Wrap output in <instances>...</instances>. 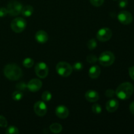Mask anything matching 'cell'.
Returning a JSON list of instances; mask_svg holds the SVG:
<instances>
[{
    "instance_id": "obj_22",
    "label": "cell",
    "mask_w": 134,
    "mask_h": 134,
    "mask_svg": "<svg viewBox=\"0 0 134 134\" xmlns=\"http://www.w3.org/2000/svg\"><path fill=\"white\" fill-rule=\"evenodd\" d=\"M52 98V94L49 91H44L42 94V99L44 102H48Z\"/></svg>"
},
{
    "instance_id": "obj_33",
    "label": "cell",
    "mask_w": 134,
    "mask_h": 134,
    "mask_svg": "<svg viewBox=\"0 0 134 134\" xmlns=\"http://www.w3.org/2000/svg\"><path fill=\"white\" fill-rule=\"evenodd\" d=\"M129 75L131 79L134 81V66L131 67L129 69Z\"/></svg>"
},
{
    "instance_id": "obj_10",
    "label": "cell",
    "mask_w": 134,
    "mask_h": 134,
    "mask_svg": "<svg viewBox=\"0 0 134 134\" xmlns=\"http://www.w3.org/2000/svg\"><path fill=\"white\" fill-rule=\"evenodd\" d=\"M34 112L37 115L39 116H43L46 115L47 112V107L44 102L41 101H38L34 104Z\"/></svg>"
},
{
    "instance_id": "obj_25",
    "label": "cell",
    "mask_w": 134,
    "mask_h": 134,
    "mask_svg": "<svg viewBox=\"0 0 134 134\" xmlns=\"http://www.w3.org/2000/svg\"><path fill=\"white\" fill-rule=\"evenodd\" d=\"M86 60H87L88 62L90 63V64H94V63H96L98 61V58L96 55L90 54L87 56V58H86Z\"/></svg>"
},
{
    "instance_id": "obj_7",
    "label": "cell",
    "mask_w": 134,
    "mask_h": 134,
    "mask_svg": "<svg viewBox=\"0 0 134 134\" xmlns=\"http://www.w3.org/2000/svg\"><path fill=\"white\" fill-rule=\"evenodd\" d=\"M112 31L111 29L108 27H103L101 28L99 31L97 32V39L101 42H105L110 40L112 37Z\"/></svg>"
},
{
    "instance_id": "obj_14",
    "label": "cell",
    "mask_w": 134,
    "mask_h": 134,
    "mask_svg": "<svg viewBox=\"0 0 134 134\" xmlns=\"http://www.w3.org/2000/svg\"><path fill=\"white\" fill-rule=\"evenodd\" d=\"M35 38L38 43H44L48 41V36L46 31H43V30H39L35 34Z\"/></svg>"
},
{
    "instance_id": "obj_27",
    "label": "cell",
    "mask_w": 134,
    "mask_h": 134,
    "mask_svg": "<svg viewBox=\"0 0 134 134\" xmlns=\"http://www.w3.org/2000/svg\"><path fill=\"white\" fill-rule=\"evenodd\" d=\"M90 3L92 5L95 7H100L103 5L104 0H90Z\"/></svg>"
},
{
    "instance_id": "obj_20",
    "label": "cell",
    "mask_w": 134,
    "mask_h": 134,
    "mask_svg": "<svg viewBox=\"0 0 134 134\" xmlns=\"http://www.w3.org/2000/svg\"><path fill=\"white\" fill-rule=\"evenodd\" d=\"M12 98H13L14 100L19 101L22 99V98H23V94L20 91L14 92L13 94H12Z\"/></svg>"
},
{
    "instance_id": "obj_23",
    "label": "cell",
    "mask_w": 134,
    "mask_h": 134,
    "mask_svg": "<svg viewBox=\"0 0 134 134\" xmlns=\"http://www.w3.org/2000/svg\"><path fill=\"white\" fill-rule=\"evenodd\" d=\"M97 46V42L96 39H91L88 41L87 43V47L90 50H93Z\"/></svg>"
},
{
    "instance_id": "obj_1",
    "label": "cell",
    "mask_w": 134,
    "mask_h": 134,
    "mask_svg": "<svg viewBox=\"0 0 134 134\" xmlns=\"http://www.w3.org/2000/svg\"><path fill=\"white\" fill-rule=\"evenodd\" d=\"M3 73L5 77L11 81H17L22 77V69L15 64H9L5 65Z\"/></svg>"
},
{
    "instance_id": "obj_5",
    "label": "cell",
    "mask_w": 134,
    "mask_h": 134,
    "mask_svg": "<svg viewBox=\"0 0 134 134\" xmlns=\"http://www.w3.org/2000/svg\"><path fill=\"white\" fill-rule=\"evenodd\" d=\"M22 7H23L20 3L16 0H12L10 2H9L7 7L8 14H9L12 16H18L20 13H21Z\"/></svg>"
},
{
    "instance_id": "obj_34",
    "label": "cell",
    "mask_w": 134,
    "mask_h": 134,
    "mask_svg": "<svg viewBox=\"0 0 134 134\" xmlns=\"http://www.w3.org/2000/svg\"><path fill=\"white\" fill-rule=\"evenodd\" d=\"M130 111L132 113V115H134V102L131 103L130 105Z\"/></svg>"
},
{
    "instance_id": "obj_35",
    "label": "cell",
    "mask_w": 134,
    "mask_h": 134,
    "mask_svg": "<svg viewBox=\"0 0 134 134\" xmlns=\"http://www.w3.org/2000/svg\"><path fill=\"white\" fill-rule=\"evenodd\" d=\"M113 1H116V0H113Z\"/></svg>"
},
{
    "instance_id": "obj_2",
    "label": "cell",
    "mask_w": 134,
    "mask_h": 134,
    "mask_svg": "<svg viewBox=\"0 0 134 134\" xmlns=\"http://www.w3.org/2000/svg\"><path fill=\"white\" fill-rule=\"evenodd\" d=\"M133 86L130 82H123L116 88L115 94L120 99L125 100L132 96L133 93Z\"/></svg>"
},
{
    "instance_id": "obj_16",
    "label": "cell",
    "mask_w": 134,
    "mask_h": 134,
    "mask_svg": "<svg viewBox=\"0 0 134 134\" xmlns=\"http://www.w3.org/2000/svg\"><path fill=\"white\" fill-rule=\"evenodd\" d=\"M101 73L100 68L98 65H93L89 69V77L92 79H96L99 77Z\"/></svg>"
},
{
    "instance_id": "obj_12",
    "label": "cell",
    "mask_w": 134,
    "mask_h": 134,
    "mask_svg": "<svg viewBox=\"0 0 134 134\" xmlns=\"http://www.w3.org/2000/svg\"><path fill=\"white\" fill-rule=\"evenodd\" d=\"M55 113L56 116L62 119H66L69 115V110L64 105L58 106L55 110Z\"/></svg>"
},
{
    "instance_id": "obj_19",
    "label": "cell",
    "mask_w": 134,
    "mask_h": 134,
    "mask_svg": "<svg viewBox=\"0 0 134 134\" xmlns=\"http://www.w3.org/2000/svg\"><path fill=\"white\" fill-rule=\"evenodd\" d=\"M34 61L33 59L30 58H27L24 59L23 61V65L25 68H30L34 65Z\"/></svg>"
},
{
    "instance_id": "obj_9",
    "label": "cell",
    "mask_w": 134,
    "mask_h": 134,
    "mask_svg": "<svg viewBox=\"0 0 134 134\" xmlns=\"http://www.w3.org/2000/svg\"><path fill=\"white\" fill-rule=\"evenodd\" d=\"M118 20L122 24L128 25L133 21V16L130 12L127 10H122L118 14Z\"/></svg>"
},
{
    "instance_id": "obj_28",
    "label": "cell",
    "mask_w": 134,
    "mask_h": 134,
    "mask_svg": "<svg viewBox=\"0 0 134 134\" xmlns=\"http://www.w3.org/2000/svg\"><path fill=\"white\" fill-rule=\"evenodd\" d=\"M73 68L77 71H81L83 69V64L81 62H76L73 65Z\"/></svg>"
},
{
    "instance_id": "obj_11",
    "label": "cell",
    "mask_w": 134,
    "mask_h": 134,
    "mask_svg": "<svg viewBox=\"0 0 134 134\" xmlns=\"http://www.w3.org/2000/svg\"><path fill=\"white\" fill-rule=\"evenodd\" d=\"M27 86V88L30 91L32 92H35L40 90L42 86V82L40 80L37 79H34L28 82Z\"/></svg>"
},
{
    "instance_id": "obj_18",
    "label": "cell",
    "mask_w": 134,
    "mask_h": 134,
    "mask_svg": "<svg viewBox=\"0 0 134 134\" xmlns=\"http://www.w3.org/2000/svg\"><path fill=\"white\" fill-rule=\"evenodd\" d=\"M50 130L54 133H58L62 130V126L59 123H53L50 126Z\"/></svg>"
},
{
    "instance_id": "obj_4",
    "label": "cell",
    "mask_w": 134,
    "mask_h": 134,
    "mask_svg": "<svg viewBox=\"0 0 134 134\" xmlns=\"http://www.w3.org/2000/svg\"><path fill=\"white\" fill-rule=\"evenodd\" d=\"M115 55L110 51H105L102 52L98 58L99 64L105 67H108L112 65L115 62Z\"/></svg>"
},
{
    "instance_id": "obj_15",
    "label": "cell",
    "mask_w": 134,
    "mask_h": 134,
    "mask_svg": "<svg viewBox=\"0 0 134 134\" xmlns=\"http://www.w3.org/2000/svg\"><path fill=\"white\" fill-rule=\"evenodd\" d=\"M85 98L86 100L90 102H96L99 99V94L95 90H88L85 94Z\"/></svg>"
},
{
    "instance_id": "obj_26",
    "label": "cell",
    "mask_w": 134,
    "mask_h": 134,
    "mask_svg": "<svg viewBox=\"0 0 134 134\" xmlns=\"http://www.w3.org/2000/svg\"><path fill=\"white\" fill-rule=\"evenodd\" d=\"M16 88L18 89L19 91H23V90H25L27 88V85L24 82H18V84L16 86Z\"/></svg>"
},
{
    "instance_id": "obj_21",
    "label": "cell",
    "mask_w": 134,
    "mask_h": 134,
    "mask_svg": "<svg viewBox=\"0 0 134 134\" xmlns=\"http://www.w3.org/2000/svg\"><path fill=\"white\" fill-rule=\"evenodd\" d=\"M7 134H18L19 133V131L16 127L14 126H9V128L7 129L6 130Z\"/></svg>"
},
{
    "instance_id": "obj_31",
    "label": "cell",
    "mask_w": 134,
    "mask_h": 134,
    "mask_svg": "<svg viewBox=\"0 0 134 134\" xmlns=\"http://www.w3.org/2000/svg\"><path fill=\"white\" fill-rule=\"evenodd\" d=\"M8 14L7 9L5 7H0V17H5Z\"/></svg>"
},
{
    "instance_id": "obj_29",
    "label": "cell",
    "mask_w": 134,
    "mask_h": 134,
    "mask_svg": "<svg viewBox=\"0 0 134 134\" xmlns=\"http://www.w3.org/2000/svg\"><path fill=\"white\" fill-rule=\"evenodd\" d=\"M7 126V120L3 116L0 115V126L2 128H5Z\"/></svg>"
},
{
    "instance_id": "obj_13",
    "label": "cell",
    "mask_w": 134,
    "mask_h": 134,
    "mask_svg": "<svg viewBox=\"0 0 134 134\" xmlns=\"http://www.w3.org/2000/svg\"><path fill=\"white\" fill-rule=\"evenodd\" d=\"M119 106V102L116 99H111L106 103V109L109 113H113L118 109Z\"/></svg>"
},
{
    "instance_id": "obj_30",
    "label": "cell",
    "mask_w": 134,
    "mask_h": 134,
    "mask_svg": "<svg viewBox=\"0 0 134 134\" xmlns=\"http://www.w3.org/2000/svg\"><path fill=\"white\" fill-rule=\"evenodd\" d=\"M105 95L106 96L108 97V98H113V97L115 95V92L113 90L109 89V90H106Z\"/></svg>"
},
{
    "instance_id": "obj_32",
    "label": "cell",
    "mask_w": 134,
    "mask_h": 134,
    "mask_svg": "<svg viewBox=\"0 0 134 134\" xmlns=\"http://www.w3.org/2000/svg\"><path fill=\"white\" fill-rule=\"evenodd\" d=\"M128 0H119V6L120 8H125L128 5Z\"/></svg>"
},
{
    "instance_id": "obj_3",
    "label": "cell",
    "mask_w": 134,
    "mask_h": 134,
    "mask_svg": "<svg viewBox=\"0 0 134 134\" xmlns=\"http://www.w3.org/2000/svg\"><path fill=\"white\" fill-rule=\"evenodd\" d=\"M56 69L57 73L60 76L64 77H69L73 71V68L71 65L65 62H60L56 65Z\"/></svg>"
},
{
    "instance_id": "obj_24",
    "label": "cell",
    "mask_w": 134,
    "mask_h": 134,
    "mask_svg": "<svg viewBox=\"0 0 134 134\" xmlns=\"http://www.w3.org/2000/svg\"><path fill=\"white\" fill-rule=\"evenodd\" d=\"M92 108V109L93 113L95 114H100L102 111V107L100 106V105L98 104V103H95L93 105Z\"/></svg>"
},
{
    "instance_id": "obj_17",
    "label": "cell",
    "mask_w": 134,
    "mask_h": 134,
    "mask_svg": "<svg viewBox=\"0 0 134 134\" xmlns=\"http://www.w3.org/2000/svg\"><path fill=\"white\" fill-rule=\"evenodd\" d=\"M34 8L31 5H26V6L23 7L22 9V15L26 17H29L30 16L32 15L34 13Z\"/></svg>"
},
{
    "instance_id": "obj_8",
    "label": "cell",
    "mask_w": 134,
    "mask_h": 134,
    "mask_svg": "<svg viewBox=\"0 0 134 134\" xmlns=\"http://www.w3.org/2000/svg\"><path fill=\"white\" fill-rule=\"evenodd\" d=\"M35 71L37 77L44 79L47 77L48 73V68L47 64L44 62H39L36 64Z\"/></svg>"
},
{
    "instance_id": "obj_6",
    "label": "cell",
    "mask_w": 134,
    "mask_h": 134,
    "mask_svg": "<svg viewBox=\"0 0 134 134\" xmlns=\"http://www.w3.org/2000/svg\"><path fill=\"white\" fill-rule=\"evenodd\" d=\"M10 27L15 33H20L25 30L26 27V21L23 18L18 17L14 18L10 24Z\"/></svg>"
}]
</instances>
